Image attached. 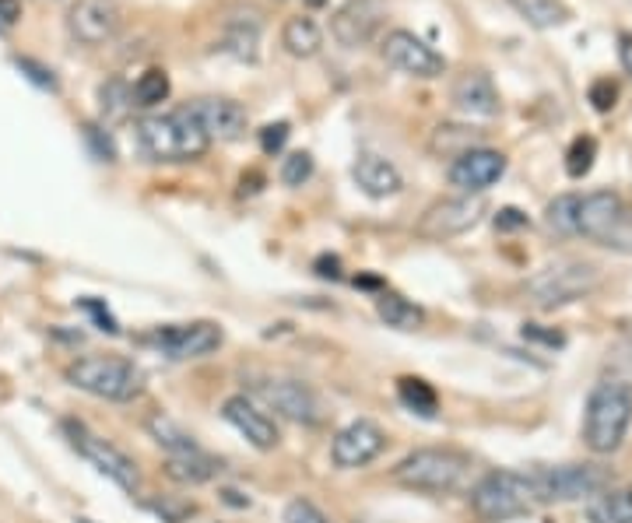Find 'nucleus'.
<instances>
[{"instance_id": "f257e3e1", "label": "nucleus", "mask_w": 632, "mask_h": 523, "mask_svg": "<svg viewBox=\"0 0 632 523\" xmlns=\"http://www.w3.org/2000/svg\"><path fill=\"white\" fill-rule=\"evenodd\" d=\"M137 148L144 152L148 162H197L208 155L211 141L197 127V120L190 116V109L176 113H155L137 120Z\"/></svg>"}, {"instance_id": "f03ea898", "label": "nucleus", "mask_w": 632, "mask_h": 523, "mask_svg": "<svg viewBox=\"0 0 632 523\" xmlns=\"http://www.w3.org/2000/svg\"><path fill=\"white\" fill-rule=\"evenodd\" d=\"M632 425V390L618 380H601L590 400H587V415H583V443L590 453L607 457L626 443V432Z\"/></svg>"}, {"instance_id": "7ed1b4c3", "label": "nucleus", "mask_w": 632, "mask_h": 523, "mask_svg": "<svg viewBox=\"0 0 632 523\" xmlns=\"http://www.w3.org/2000/svg\"><path fill=\"white\" fill-rule=\"evenodd\" d=\"M471 471V457L460 449H447V446H421L411 449L400 464H397L390 478L408 492H429V496H447L464 485V478Z\"/></svg>"}, {"instance_id": "20e7f679", "label": "nucleus", "mask_w": 632, "mask_h": 523, "mask_svg": "<svg viewBox=\"0 0 632 523\" xmlns=\"http://www.w3.org/2000/svg\"><path fill=\"white\" fill-rule=\"evenodd\" d=\"M67 383L78 390L92 393L99 400H113V404H127L144 393V372L133 366L131 359L120 355H84L74 359L64 369Z\"/></svg>"}, {"instance_id": "39448f33", "label": "nucleus", "mask_w": 632, "mask_h": 523, "mask_svg": "<svg viewBox=\"0 0 632 523\" xmlns=\"http://www.w3.org/2000/svg\"><path fill=\"white\" fill-rule=\"evenodd\" d=\"M577 236L615 253H632V208L611 190H594L579 197Z\"/></svg>"}, {"instance_id": "423d86ee", "label": "nucleus", "mask_w": 632, "mask_h": 523, "mask_svg": "<svg viewBox=\"0 0 632 523\" xmlns=\"http://www.w3.org/2000/svg\"><path fill=\"white\" fill-rule=\"evenodd\" d=\"M538 506V492L530 474L520 471H489L471 488V509L485 523H506L527 517Z\"/></svg>"}, {"instance_id": "0eeeda50", "label": "nucleus", "mask_w": 632, "mask_h": 523, "mask_svg": "<svg viewBox=\"0 0 632 523\" xmlns=\"http://www.w3.org/2000/svg\"><path fill=\"white\" fill-rule=\"evenodd\" d=\"M597 285H601V271L594 263L552 261L527 281L524 291L538 310H555V306H569L583 295H590Z\"/></svg>"}, {"instance_id": "6e6552de", "label": "nucleus", "mask_w": 632, "mask_h": 523, "mask_svg": "<svg viewBox=\"0 0 632 523\" xmlns=\"http://www.w3.org/2000/svg\"><path fill=\"white\" fill-rule=\"evenodd\" d=\"M64 436H67L81 457H84L99 474H105L116 488H123L127 496H137V488H141V471H137V464H133L120 446H113L109 439L95 436L84 421H74V419L64 421Z\"/></svg>"}, {"instance_id": "1a4fd4ad", "label": "nucleus", "mask_w": 632, "mask_h": 523, "mask_svg": "<svg viewBox=\"0 0 632 523\" xmlns=\"http://www.w3.org/2000/svg\"><path fill=\"white\" fill-rule=\"evenodd\" d=\"M530 485L538 502H577L607 488V471L597 464H558V468H538L530 471Z\"/></svg>"}, {"instance_id": "9d476101", "label": "nucleus", "mask_w": 632, "mask_h": 523, "mask_svg": "<svg viewBox=\"0 0 632 523\" xmlns=\"http://www.w3.org/2000/svg\"><path fill=\"white\" fill-rule=\"evenodd\" d=\"M222 327L211 320H197V323H173V327H155L152 334H144L141 344L155 348L158 355L173 359V362H186V359H208L222 348Z\"/></svg>"}, {"instance_id": "9b49d317", "label": "nucleus", "mask_w": 632, "mask_h": 523, "mask_svg": "<svg viewBox=\"0 0 632 523\" xmlns=\"http://www.w3.org/2000/svg\"><path fill=\"white\" fill-rule=\"evenodd\" d=\"M390 18V0H344L331 18V35L344 50L369 46Z\"/></svg>"}, {"instance_id": "f8f14e48", "label": "nucleus", "mask_w": 632, "mask_h": 523, "mask_svg": "<svg viewBox=\"0 0 632 523\" xmlns=\"http://www.w3.org/2000/svg\"><path fill=\"white\" fill-rule=\"evenodd\" d=\"M380 53H383V60H387L394 71L411 74V78L432 81V78H443V74H447V56L436 53L425 39H419V35L408 32V28L387 32Z\"/></svg>"}, {"instance_id": "ddd939ff", "label": "nucleus", "mask_w": 632, "mask_h": 523, "mask_svg": "<svg viewBox=\"0 0 632 523\" xmlns=\"http://www.w3.org/2000/svg\"><path fill=\"white\" fill-rule=\"evenodd\" d=\"M485 214V201L481 197H447V201H436L432 208L425 211L415 225V232L421 239H432V242H443V239L464 236L468 229H474Z\"/></svg>"}, {"instance_id": "4468645a", "label": "nucleus", "mask_w": 632, "mask_h": 523, "mask_svg": "<svg viewBox=\"0 0 632 523\" xmlns=\"http://www.w3.org/2000/svg\"><path fill=\"white\" fill-rule=\"evenodd\" d=\"M383 449H387V432H383L372 419H355V421H348L341 432L334 436V443H331V460H334V468H341V471H355V468L372 464Z\"/></svg>"}, {"instance_id": "2eb2a0df", "label": "nucleus", "mask_w": 632, "mask_h": 523, "mask_svg": "<svg viewBox=\"0 0 632 523\" xmlns=\"http://www.w3.org/2000/svg\"><path fill=\"white\" fill-rule=\"evenodd\" d=\"M120 25H123L120 0H74L67 15V28L81 46H103L120 32Z\"/></svg>"}, {"instance_id": "dca6fc26", "label": "nucleus", "mask_w": 632, "mask_h": 523, "mask_svg": "<svg viewBox=\"0 0 632 523\" xmlns=\"http://www.w3.org/2000/svg\"><path fill=\"white\" fill-rule=\"evenodd\" d=\"M261 35H263V11L257 4H232L222 18V50L232 60L253 64L261 56Z\"/></svg>"}, {"instance_id": "f3484780", "label": "nucleus", "mask_w": 632, "mask_h": 523, "mask_svg": "<svg viewBox=\"0 0 632 523\" xmlns=\"http://www.w3.org/2000/svg\"><path fill=\"white\" fill-rule=\"evenodd\" d=\"M257 393L278 415H285L291 421H302V425H320L323 421L320 397L299 380H263V383H257Z\"/></svg>"}, {"instance_id": "a211bd4d", "label": "nucleus", "mask_w": 632, "mask_h": 523, "mask_svg": "<svg viewBox=\"0 0 632 523\" xmlns=\"http://www.w3.org/2000/svg\"><path fill=\"white\" fill-rule=\"evenodd\" d=\"M502 173H506V155L502 152H492V148H471V152H464L460 158H453V165H449V183L457 186L460 193H468V197H478V193H485L489 186H496L502 180Z\"/></svg>"}, {"instance_id": "6ab92c4d", "label": "nucleus", "mask_w": 632, "mask_h": 523, "mask_svg": "<svg viewBox=\"0 0 632 523\" xmlns=\"http://www.w3.org/2000/svg\"><path fill=\"white\" fill-rule=\"evenodd\" d=\"M190 109V116L197 120V127L204 131L208 141H239L242 133H246V123H250V116H246V109L232 99H218V95H208V99H197V103L186 105Z\"/></svg>"}, {"instance_id": "aec40b11", "label": "nucleus", "mask_w": 632, "mask_h": 523, "mask_svg": "<svg viewBox=\"0 0 632 523\" xmlns=\"http://www.w3.org/2000/svg\"><path fill=\"white\" fill-rule=\"evenodd\" d=\"M222 419L229 421L253 449H263V453L274 449L278 439H281V436H278V425L267 419V411H261L246 393H236V397H229V400L222 404Z\"/></svg>"}, {"instance_id": "412c9836", "label": "nucleus", "mask_w": 632, "mask_h": 523, "mask_svg": "<svg viewBox=\"0 0 632 523\" xmlns=\"http://www.w3.org/2000/svg\"><path fill=\"white\" fill-rule=\"evenodd\" d=\"M453 105L464 116H478V120L499 116V92L492 84V74L489 71H464L453 81Z\"/></svg>"}, {"instance_id": "4be33fe9", "label": "nucleus", "mask_w": 632, "mask_h": 523, "mask_svg": "<svg viewBox=\"0 0 632 523\" xmlns=\"http://www.w3.org/2000/svg\"><path fill=\"white\" fill-rule=\"evenodd\" d=\"M351 176H355V183L362 186V193L376 197V201L394 197V193H400V186H404V176H400V169H397L394 162H387L383 155H372V152H362V155L355 158Z\"/></svg>"}, {"instance_id": "5701e85b", "label": "nucleus", "mask_w": 632, "mask_h": 523, "mask_svg": "<svg viewBox=\"0 0 632 523\" xmlns=\"http://www.w3.org/2000/svg\"><path fill=\"white\" fill-rule=\"evenodd\" d=\"M281 46H285V53L295 56V60H310V56H316L320 46H323V28L316 25L310 15H295V18H289L285 28H281Z\"/></svg>"}, {"instance_id": "b1692460", "label": "nucleus", "mask_w": 632, "mask_h": 523, "mask_svg": "<svg viewBox=\"0 0 632 523\" xmlns=\"http://www.w3.org/2000/svg\"><path fill=\"white\" fill-rule=\"evenodd\" d=\"M590 523H632V488H601L587 498Z\"/></svg>"}, {"instance_id": "393cba45", "label": "nucleus", "mask_w": 632, "mask_h": 523, "mask_svg": "<svg viewBox=\"0 0 632 523\" xmlns=\"http://www.w3.org/2000/svg\"><path fill=\"white\" fill-rule=\"evenodd\" d=\"M148 432H152V439H155L169 457H197V453H204V449L197 446V439L180 429V421H173L169 415H162V411L148 419Z\"/></svg>"}, {"instance_id": "a878e982", "label": "nucleus", "mask_w": 632, "mask_h": 523, "mask_svg": "<svg viewBox=\"0 0 632 523\" xmlns=\"http://www.w3.org/2000/svg\"><path fill=\"white\" fill-rule=\"evenodd\" d=\"M471 148H481V131L474 127H460V123H439L432 137H429V152L432 155H447V158H460Z\"/></svg>"}, {"instance_id": "bb28decb", "label": "nucleus", "mask_w": 632, "mask_h": 523, "mask_svg": "<svg viewBox=\"0 0 632 523\" xmlns=\"http://www.w3.org/2000/svg\"><path fill=\"white\" fill-rule=\"evenodd\" d=\"M99 113L105 123H123L133 113V84L123 78H109L99 84Z\"/></svg>"}, {"instance_id": "cd10ccee", "label": "nucleus", "mask_w": 632, "mask_h": 523, "mask_svg": "<svg viewBox=\"0 0 632 523\" xmlns=\"http://www.w3.org/2000/svg\"><path fill=\"white\" fill-rule=\"evenodd\" d=\"M397 400L411 411V415H419V419H436V411H439V397L436 390L419 380V376H400L397 380Z\"/></svg>"}, {"instance_id": "c85d7f7f", "label": "nucleus", "mask_w": 632, "mask_h": 523, "mask_svg": "<svg viewBox=\"0 0 632 523\" xmlns=\"http://www.w3.org/2000/svg\"><path fill=\"white\" fill-rule=\"evenodd\" d=\"M218 471H222L218 460L208 457V453H197V457H169V460H165V474H169L173 481H180V485H204V481H211Z\"/></svg>"}, {"instance_id": "c756f323", "label": "nucleus", "mask_w": 632, "mask_h": 523, "mask_svg": "<svg viewBox=\"0 0 632 523\" xmlns=\"http://www.w3.org/2000/svg\"><path fill=\"white\" fill-rule=\"evenodd\" d=\"M376 313L380 320L387 323V327H397V331H419L425 313H421L415 302H408V299H400L394 291H383L380 299H376Z\"/></svg>"}, {"instance_id": "7c9ffc66", "label": "nucleus", "mask_w": 632, "mask_h": 523, "mask_svg": "<svg viewBox=\"0 0 632 523\" xmlns=\"http://www.w3.org/2000/svg\"><path fill=\"white\" fill-rule=\"evenodd\" d=\"M509 4L534 28H558L569 22V7L562 0H509Z\"/></svg>"}, {"instance_id": "2f4dec72", "label": "nucleus", "mask_w": 632, "mask_h": 523, "mask_svg": "<svg viewBox=\"0 0 632 523\" xmlns=\"http://www.w3.org/2000/svg\"><path fill=\"white\" fill-rule=\"evenodd\" d=\"M169 92H173V84H169V74L162 71V67H148L141 78L133 81V105H141V109H152V105L165 103L169 99Z\"/></svg>"}, {"instance_id": "473e14b6", "label": "nucleus", "mask_w": 632, "mask_h": 523, "mask_svg": "<svg viewBox=\"0 0 632 523\" xmlns=\"http://www.w3.org/2000/svg\"><path fill=\"white\" fill-rule=\"evenodd\" d=\"M577 204H579V193H562L555 197L548 211H545V225L558 232V236H577Z\"/></svg>"}, {"instance_id": "72a5a7b5", "label": "nucleus", "mask_w": 632, "mask_h": 523, "mask_svg": "<svg viewBox=\"0 0 632 523\" xmlns=\"http://www.w3.org/2000/svg\"><path fill=\"white\" fill-rule=\"evenodd\" d=\"M594 155H597V141L594 137H577L569 155H566V173L573 180H583L590 173V165H594Z\"/></svg>"}, {"instance_id": "f704fd0d", "label": "nucleus", "mask_w": 632, "mask_h": 523, "mask_svg": "<svg viewBox=\"0 0 632 523\" xmlns=\"http://www.w3.org/2000/svg\"><path fill=\"white\" fill-rule=\"evenodd\" d=\"M313 176V155L310 152H291L281 162V183L285 186H302Z\"/></svg>"}, {"instance_id": "c9c22d12", "label": "nucleus", "mask_w": 632, "mask_h": 523, "mask_svg": "<svg viewBox=\"0 0 632 523\" xmlns=\"http://www.w3.org/2000/svg\"><path fill=\"white\" fill-rule=\"evenodd\" d=\"M148 509L162 517V523H183L186 517H193V506L183 502V498L162 496V498H148Z\"/></svg>"}, {"instance_id": "e433bc0d", "label": "nucleus", "mask_w": 632, "mask_h": 523, "mask_svg": "<svg viewBox=\"0 0 632 523\" xmlns=\"http://www.w3.org/2000/svg\"><path fill=\"white\" fill-rule=\"evenodd\" d=\"M285 523H334L316 502L310 498H291L289 506H285Z\"/></svg>"}, {"instance_id": "4c0bfd02", "label": "nucleus", "mask_w": 632, "mask_h": 523, "mask_svg": "<svg viewBox=\"0 0 632 523\" xmlns=\"http://www.w3.org/2000/svg\"><path fill=\"white\" fill-rule=\"evenodd\" d=\"M15 67L25 74L32 84H39V88H46V92H56L60 84H56V78H53V71L46 67V64H39V60H32V56H15Z\"/></svg>"}, {"instance_id": "58836bf2", "label": "nucleus", "mask_w": 632, "mask_h": 523, "mask_svg": "<svg viewBox=\"0 0 632 523\" xmlns=\"http://www.w3.org/2000/svg\"><path fill=\"white\" fill-rule=\"evenodd\" d=\"M587 103L594 105L597 113H611L615 103H618V84L611 78H597L590 88H587Z\"/></svg>"}, {"instance_id": "ea45409f", "label": "nucleus", "mask_w": 632, "mask_h": 523, "mask_svg": "<svg viewBox=\"0 0 632 523\" xmlns=\"http://www.w3.org/2000/svg\"><path fill=\"white\" fill-rule=\"evenodd\" d=\"M84 133V141H88V148H92V155L99 158V162H116V148H113V137L103 131V127H95V123H84L81 127Z\"/></svg>"}, {"instance_id": "a19ab883", "label": "nucleus", "mask_w": 632, "mask_h": 523, "mask_svg": "<svg viewBox=\"0 0 632 523\" xmlns=\"http://www.w3.org/2000/svg\"><path fill=\"white\" fill-rule=\"evenodd\" d=\"M289 123L281 120V123H267L261 131V152L263 155H278L281 148H285V141H289Z\"/></svg>"}, {"instance_id": "79ce46f5", "label": "nucleus", "mask_w": 632, "mask_h": 523, "mask_svg": "<svg viewBox=\"0 0 632 523\" xmlns=\"http://www.w3.org/2000/svg\"><path fill=\"white\" fill-rule=\"evenodd\" d=\"M496 229L499 232H517V229H527V214L520 208H502L496 214Z\"/></svg>"}, {"instance_id": "37998d69", "label": "nucleus", "mask_w": 632, "mask_h": 523, "mask_svg": "<svg viewBox=\"0 0 632 523\" xmlns=\"http://www.w3.org/2000/svg\"><path fill=\"white\" fill-rule=\"evenodd\" d=\"M81 310H88V313L99 320V327H103V331H109V334H116V331H120V327H116V320L109 316V310H105L103 302H95V299H81Z\"/></svg>"}, {"instance_id": "c03bdc74", "label": "nucleus", "mask_w": 632, "mask_h": 523, "mask_svg": "<svg viewBox=\"0 0 632 523\" xmlns=\"http://www.w3.org/2000/svg\"><path fill=\"white\" fill-rule=\"evenodd\" d=\"M524 338L541 340V344H548V348H562V344H566V338H562L558 331H541V327H534V323H527L524 327Z\"/></svg>"}, {"instance_id": "a18cd8bd", "label": "nucleus", "mask_w": 632, "mask_h": 523, "mask_svg": "<svg viewBox=\"0 0 632 523\" xmlns=\"http://www.w3.org/2000/svg\"><path fill=\"white\" fill-rule=\"evenodd\" d=\"M22 22V0H0V32Z\"/></svg>"}, {"instance_id": "49530a36", "label": "nucleus", "mask_w": 632, "mask_h": 523, "mask_svg": "<svg viewBox=\"0 0 632 523\" xmlns=\"http://www.w3.org/2000/svg\"><path fill=\"white\" fill-rule=\"evenodd\" d=\"M618 60H622L626 74L632 78V32H618Z\"/></svg>"}, {"instance_id": "de8ad7c7", "label": "nucleus", "mask_w": 632, "mask_h": 523, "mask_svg": "<svg viewBox=\"0 0 632 523\" xmlns=\"http://www.w3.org/2000/svg\"><path fill=\"white\" fill-rule=\"evenodd\" d=\"M316 274H320V278H341L338 257H320V261H316Z\"/></svg>"}, {"instance_id": "09e8293b", "label": "nucleus", "mask_w": 632, "mask_h": 523, "mask_svg": "<svg viewBox=\"0 0 632 523\" xmlns=\"http://www.w3.org/2000/svg\"><path fill=\"white\" fill-rule=\"evenodd\" d=\"M222 498H225L229 506H250V498H242L239 492H232V488H225V492H222Z\"/></svg>"}, {"instance_id": "8fccbe9b", "label": "nucleus", "mask_w": 632, "mask_h": 523, "mask_svg": "<svg viewBox=\"0 0 632 523\" xmlns=\"http://www.w3.org/2000/svg\"><path fill=\"white\" fill-rule=\"evenodd\" d=\"M74 523H95V520H88V517H78V520H74Z\"/></svg>"}]
</instances>
